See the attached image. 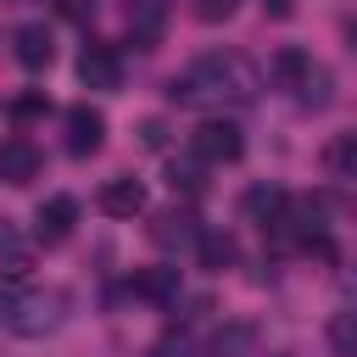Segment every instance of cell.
Returning <instances> with one entry per match:
<instances>
[{"label":"cell","instance_id":"277c9868","mask_svg":"<svg viewBox=\"0 0 357 357\" xmlns=\"http://www.w3.org/2000/svg\"><path fill=\"white\" fill-rule=\"evenodd\" d=\"M73 229H78V201L73 195H45L39 212H33V240L61 245V240H73Z\"/></svg>","mask_w":357,"mask_h":357},{"label":"cell","instance_id":"8fae6325","mask_svg":"<svg viewBox=\"0 0 357 357\" xmlns=\"http://www.w3.org/2000/svg\"><path fill=\"white\" fill-rule=\"evenodd\" d=\"M284 212H290V195H284L279 184H257V190H245V218H251V223L279 229V223H284Z\"/></svg>","mask_w":357,"mask_h":357},{"label":"cell","instance_id":"7c38bea8","mask_svg":"<svg viewBox=\"0 0 357 357\" xmlns=\"http://www.w3.org/2000/svg\"><path fill=\"white\" fill-rule=\"evenodd\" d=\"M134 296L151 301V307H173L178 301V268H145L134 279Z\"/></svg>","mask_w":357,"mask_h":357},{"label":"cell","instance_id":"e0dca14e","mask_svg":"<svg viewBox=\"0 0 357 357\" xmlns=\"http://www.w3.org/2000/svg\"><path fill=\"white\" fill-rule=\"evenodd\" d=\"M151 234H156V240H162V245H173V240H178V245H184V240H195V234H201V229H195V218H190V212H162V218H156V229H151Z\"/></svg>","mask_w":357,"mask_h":357},{"label":"cell","instance_id":"cb8c5ba5","mask_svg":"<svg viewBox=\"0 0 357 357\" xmlns=\"http://www.w3.org/2000/svg\"><path fill=\"white\" fill-rule=\"evenodd\" d=\"M139 139H145V145H162V139H167V128H162V123H156V117H151V123H145V128H139Z\"/></svg>","mask_w":357,"mask_h":357},{"label":"cell","instance_id":"5bb4252c","mask_svg":"<svg viewBox=\"0 0 357 357\" xmlns=\"http://www.w3.org/2000/svg\"><path fill=\"white\" fill-rule=\"evenodd\" d=\"M28 268H33V257H28V245H22V234L0 218V273L11 279V284H22L28 279Z\"/></svg>","mask_w":357,"mask_h":357},{"label":"cell","instance_id":"d6986e66","mask_svg":"<svg viewBox=\"0 0 357 357\" xmlns=\"http://www.w3.org/2000/svg\"><path fill=\"white\" fill-rule=\"evenodd\" d=\"M167 184H173V195H178V190H184V195H201V190H206V178H201V162H173Z\"/></svg>","mask_w":357,"mask_h":357},{"label":"cell","instance_id":"8992f818","mask_svg":"<svg viewBox=\"0 0 357 357\" xmlns=\"http://www.w3.org/2000/svg\"><path fill=\"white\" fill-rule=\"evenodd\" d=\"M100 139H106V117H100L95 106H73V112H67V151H73V156H95Z\"/></svg>","mask_w":357,"mask_h":357},{"label":"cell","instance_id":"4fadbf2b","mask_svg":"<svg viewBox=\"0 0 357 357\" xmlns=\"http://www.w3.org/2000/svg\"><path fill=\"white\" fill-rule=\"evenodd\" d=\"M162 22H167V0H128V33L139 45H156Z\"/></svg>","mask_w":357,"mask_h":357},{"label":"cell","instance_id":"6da1fadb","mask_svg":"<svg viewBox=\"0 0 357 357\" xmlns=\"http://www.w3.org/2000/svg\"><path fill=\"white\" fill-rule=\"evenodd\" d=\"M262 89V73L245 56H201L190 73L167 84L173 106H251Z\"/></svg>","mask_w":357,"mask_h":357},{"label":"cell","instance_id":"ba28073f","mask_svg":"<svg viewBox=\"0 0 357 357\" xmlns=\"http://www.w3.org/2000/svg\"><path fill=\"white\" fill-rule=\"evenodd\" d=\"M100 212H106V218H134V212H145V184L128 178V173L106 178V184H100Z\"/></svg>","mask_w":357,"mask_h":357},{"label":"cell","instance_id":"30bf717a","mask_svg":"<svg viewBox=\"0 0 357 357\" xmlns=\"http://www.w3.org/2000/svg\"><path fill=\"white\" fill-rule=\"evenodd\" d=\"M307 73H312V56H307L301 45H279V50H273V61H268V78H273L279 89H290V95L307 84Z\"/></svg>","mask_w":357,"mask_h":357},{"label":"cell","instance_id":"9c48e42d","mask_svg":"<svg viewBox=\"0 0 357 357\" xmlns=\"http://www.w3.org/2000/svg\"><path fill=\"white\" fill-rule=\"evenodd\" d=\"M11 50H17V61L22 67H50V56H56V39H50V28L45 22H22L17 33H11Z\"/></svg>","mask_w":357,"mask_h":357},{"label":"cell","instance_id":"d4e9b609","mask_svg":"<svg viewBox=\"0 0 357 357\" xmlns=\"http://www.w3.org/2000/svg\"><path fill=\"white\" fill-rule=\"evenodd\" d=\"M262 11H273V17H290V0H262Z\"/></svg>","mask_w":357,"mask_h":357},{"label":"cell","instance_id":"3957f363","mask_svg":"<svg viewBox=\"0 0 357 357\" xmlns=\"http://www.w3.org/2000/svg\"><path fill=\"white\" fill-rule=\"evenodd\" d=\"M190 151H195V162H240L245 139H240V128H234V123L206 117V123L190 134Z\"/></svg>","mask_w":357,"mask_h":357},{"label":"cell","instance_id":"7a4b0ae2","mask_svg":"<svg viewBox=\"0 0 357 357\" xmlns=\"http://www.w3.org/2000/svg\"><path fill=\"white\" fill-rule=\"evenodd\" d=\"M56 324V296L28 290V284H6L0 290V329L11 335H45Z\"/></svg>","mask_w":357,"mask_h":357},{"label":"cell","instance_id":"2e32d148","mask_svg":"<svg viewBox=\"0 0 357 357\" xmlns=\"http://www.w3.org/2000/svg\"><path fill=\"white\" fill-rule=\"evenodd\" d=\"M195 257H201V268L223 273V268L234 262V240H229V234H218V229H201V234H195Z\"/></svg>","mask_w":357,"mask_h":357},{"label":"cell","instance_id":"603a6c76","mask_svg":"<svg viewBox=\"0 0 357 357\" xmlns=\"http://www.w3.org/2000/svg\"><path fill=\"white\" fill-rule=\"evenodd\" d=\"M33 112H45V95H17L11 100V117H33Z\"/></svg>","mask_w":357,"mask_h":357},{"label":"cell","instance_id":"5b68a950","mask_svg":"<svg viewBox=\"0 0 357 357\" xmlns=\"http://www.w3.org/2000/svg\"><path fill=\"white\" fill-rule=\"evenodd\" d=\"M78 78H84L89 89H117V84H123V56H117L112 45L89 39V45L78 50Z\"/></svg>","mask_w":357,"mask_h":357},{"label":"cell","instance_id":"44dd1931","mask_svg":"<svg viewBox=\"0 0 357 357\" xmlns=\"http://www.w3.org/2000/svg\"><path fill=\"white\" fill-rule=\"evenodd\" d=\"M234 6L240 0H195V17L201 22H223V17H234Z\"/></svg>","mask_w":357,"mask_h":357},{"label":"cell","instance_id":"ac0fdd59","mask_svg":"<svg viewBox=\"0 0 357 357\" xmlns=\"http://www.w3.org/2000/svg\"><path fill=\"white\" fill-rule=\"evenodd\" d=\"M329 346H335V357H357V318L351 312L329 318Z\"/></svg>","mask_w":357,"mask_h":357},{"label":"cell","instance_id":"ffe728a7","mask_svg":"<svg viewBox=\"0 0 357 357\" xmlns=\"http://www.w3.org/2000/svg\"><path fill=\"white\" fill-rule=\"evenodd\" d=\"M245 351H251V329L245 324H234V329H223L212 340V357H245Z\"/></svg>","mask_w":357,"mask_h":357},{"label":"cell","instance_id":"52a82bcc","mask_svg":"<svg viewBox=\"0 0 357 357\" xmlns=\"http://www.w3.org/2000/svg\"><path fill=\"white\" fill-rule=\"evenodd\" d=\"M0 178H6V184H33V178H39V151H33V139H22V134L0 139Z\"/></svg>","mask_w":357,"mask_h":357},{"label":"cell","instance_id":"9a60e30c","mask_svg":"<svg viewBox=\"0 0 357 357\" xmlns=\"http://www.w3.org/2000/svg\"><path fill=\"white\" fill-rule=\"evenodd\" d=\"M324 167H329V178H357V134H335L329 139V151H324Z\"/></svg>","mask_w":357,"mask_h":357},{"label":"cell","instance_id":"7402d4cb","mask_svg":"<svg viewBox=\"0 0 357 357\" xmlns=\"http://www.w3.org/2000/svg\"><path fill=\"white\" fill-rule=\"evenodd\" d=\"M56 11H61V17H73V22H89V17H95V6H89V0H56Z\"/></svg>","mask_w":357,"mask_h":357}]
</instances>
